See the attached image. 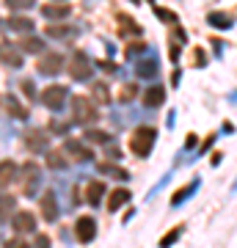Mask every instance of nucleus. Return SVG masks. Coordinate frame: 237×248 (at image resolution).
<instances>
[{"mask_svg":"<svg viewBox=\"0 0 237 248\" xmlns=\"http://www.w3.org/2000/svg\"><path fill=\"white\" fill-rule=\"evenodd\" d=\"M155 141H158V130L149 127V124H143V127H138V130L130 135V149L135 152L138 157H149Z\"/></svg>","mask_w":237,"mask_h":248,"instance_id":"nucleus-1","label":"nucleus"},{"mask_svg":"<svg viewBox=\"0 0 237 248\" xmlns=\"http://www.w3.org/2000/svg\"><path fill=\"white\" fill-rule=\"evenodd\" d=\"M72 122L83 124V127L97 122V110H94L88 97H72Z\"/></svg>","mask_w":237,"mask_h":248,"instance_id":"nucleus-2","label":"nucleus"},{"mask_svg":"<svg viewBox=\"0 0 237 248\" xmlns=\"http://www.w3.org/2000/svg\"><path fill=\"white\" fill-rule=\"evenodd\" d=\"M91 69H94V63H91V58H88L83 50H78V53H72L69 58V75L75 80H88L91 78Z\"/></svg>","mask_w":237,"mask_h":248,"instance_id":"nucleus-3","label":"nucleus"},{"mask_svg":"<svg viewBox=\"0 0 237 248\" xmlns=\"http://www.w3.org/2000/svg\"><path fill=\"white\" fill-rule=\"evenodd\" d=\"M66 86H47L44 89V94H42V102H44V108H50V110H61L63 108V102H66Z\"/></svg>","mask_w":237,"mask_h":248,"instance_id":"nucleus-4","label":"nucleus"},{"mask_svg":"<svg viewBox=\"0 0 237 248\" xmlns=\"http://www.w3.org/2000/svg\"><path fill=\"white\" fill-rule=\"evenodd\" d=\"M75 237L80 243H91V240L97 237V221L91 215H80L78 221H75Z\"/></svg>","mask_w":237,"mask_h":248,"instance_id":"nucleus-5","label":"nucleus"},{"mask_svg":"<svg viewBox=\"0 0 237 248\" xmlns=\"http://www.w3.org/2000/svg\"><path fill=\"white\" fill-rule=\"evenodd\" d=\"M36 69L42 72V75H58V72L63 69V55H58V53H47V55H42V61L36 63Z\"/></svg>","mask_w":237,"mask_h":248,"instance_id":"nucleus-6","label":"nucleus"},{"mask_svg":"<svg viewBox=\"0 0 237 248\" xmlns=\"http://www.w3.org/2000/svg\"><path fill=\"white\" fill-rule=\"evenodd\" d=\"M0 61L6 63V66H11V69H17V66H22V53L17 50V45L3 42L0 45Z\"/></svg>","mask_w":237,"mask_h":248,"instance_id":"nucleus-7","label":"nucleus"},{"mask_svg":"<svg viewBox=\"0 0 237 248\" xmlns=\"http://www.w3.org/2000/svg\"><path fill=\"white\" fill-rule=\"evenodd\" d=\"M63 152H66L72 160H78V163H86V160H91V152L86 149V143H83V141H75V138H69V141L63 143Z\"/></svg>","mask_w":237,"mask_h":248,"instance_id":"nucleus-8","label":"nucleus"},{"mask_svg":"<svg viewBox=\"0 0 237 248\" xmlns=\"http://www.w3.org/2000/svg\"><path fill=\"white\" fill-rule=\"evenodd\" d=\"M135 75H138V78H143V80H155L160 75L158 58H143V61H138V63H135Z\"/></svg>","mask_w":237,"mask_h":248,"instance_id":"nucleus-9","label":"nucleus"},{"mask_svg":"<svg viewBox=\"0 0 237 248\" xmlns=\"http://www.w3.org/2000/svg\"><path fill=\"white\" fill-rule=\"evenodd\" d=\"M25 146L31 152H44V155H47V149H50V146H47V135H44L42 130H28L25 133Z\"/></svg>","mask_w":237,"mask_h":248,"instance_id":"nucleus-10","label":"nucleus"},{"mask_svg":"<svg viewBox=\"0 0 237 248\" xmlns=\"http://www.w3.org/2000/svg\"><path fill=\"white\" fill-rule=\"evenodd\" d=\"M11 226L17 234H25V232H33L36 229V215L33 213H17L11 218Z\"/></svg>","mask_w":237,"mask_h":248,"instance_id":"nucleus-11","label":"nucleus"},{"mask_svg":"<svg viewBox=\"0 0 237 248\" xmlns=\"http://www.w3.org/2000/svg\"><path fill=\"white\" fill-rule=\"evenodd\" d=\"M199 185H202V177H193L188 185L182 187V190H176V193H174V199H171V207H182V204L188 202V199H190L196 190H199Z\"/></svg>","mask_w":237,"mask_h":248,"instance_id":"nucleus-12","label":"nucleus"},{"mask_svg":"<svg viewBox=\"0 0 237 248\" xmlns=\"http://www.w3.org/2000/svg\"><path fill=\"white\" fill-rule=\"evenodd\" d=\"M42 215L47 218V221H55V218H58V202H55L53 190L42 193Z\"/></svg>","mask_w":237,"mask_h":248,"instance_id":"nucleus-13","label":"nucleus"},{"mask_svg":"<svg viewBox=\"0 0 237 248\" xmlns=\"http://www.w3.org/2000/svg\"><path fill=\"white\" fill-rule=\"evenodd\" d=\"M42 14L47 19H66L69 17V6H66V3H44Z\"/></svg>","mask_w":237,"mask_h":248,"instance_id":"nucleus-14","label":"nucleus"},{"mask_svg":"<svg viewBox=\"0 0 237 248\" xmlns=\"http://www.w3.org/2000/svg\"><path fill=\"white\" fill-rule=\"evenodd\" d=\"M166 102V89L163 86H149V91L143 94V105L146 108H160Z\"/></svg>","mask_w":237,"mask_h":248,"instance_id":"nucleus-15","label":"nucleus"},{"mask_svg":"<svg viewBox=\"0 0 237 248\" xmlns=\"http://www.w3.org/2000/svg\"><path fill=\"white\" fill-rule=\"evenodd\" d=\"M44 33L50 36V39H75L78 36V28L75 25H47Z\"/></svg>","mask_w":237,"mask_h":248,"instance_id":"nucleus-16","label":"nucleus"},{"mask_svg":"<svg viewBox=\"0 0 237 248\" xmlns=\"http://www.w3.org/2000/svg\"><path fill=\"white\" fill-rule=\"evenodd\" d=\"M66 166H69V160H66L63 149H47V169H53V171H63Z\"/></svg>","mask_w":237,"mask_h":248,"instance_id":"nucleus-17","label":"nucleus"},{"mask_svg":"<svg viewBox=\"0 0 237 248\" xmlns=\"http://www.w3.org/2000/svg\"><path fill=\"white\" fill-rule=\"evenodd\" d=\"M17 50L19 53H42L44 42L39 39V36H22V39L17 42Z\"/></svg>","mask_w":237,"mask_h":248,"instance_id":"nucleus-18","label":"nucleus"},{"mask_svg":"<svg viewBox=\"0 0 237 248\" xmlns=\"http://www.w3.org/2000/svg\"><path fill=\"white\" fill-rule=\"evenodd\" d=\"M127 202H130V190H127V187H116L113 193H111V199H108V210L116 213V210H122Z\"/></svg>","mask_w":237,"mask_h":248,"instance_id":"nucleus-19","label":"nucleus"},{"mask_svg":"<svg viewBox=\"0 0 237 248\" xmlns=\"http://www.w3.org/2000/svg\"><path fill=\"white\" fill-rule=\"evenodd\" d=\"M14 179H17V163L14 160H3L0 163V187L11 185Z\"/></svg>","mask_w":237,"mask_h":248,"instance_id":"nucleus-20","label":"nucleus"},{"mask_svg":"<svg viewBox=\"0 0 237 248\" xmlns=\"http://www.w3.org/2000/svg\"><path fill=\"white\" fill-rule=\"evenodd\" d=\"M14 207H17V199L9 193H0V223L3 221H9V218H14Z\"/></svg>","mask_w":237,"mask_h":248,"instance_id":"nucleus-21","label":"nucleus"},{"mask_svg":"<svg viewBox=\"0 0 237 248\" xmlns=\"http://www.w3.org/2000/svg\"><path fill=\"white\" fill-rule=\"evenodd\" d=\"M22 174H25V193L31 196L36 190V182H39V166L36 163H25Z\"/></svg>","mask_w":237,"mask_h":248,"instance_id":"nucleus-22","label":"nucleus"},{"mask_svg":"<svg viewBox=\"0 0 237 248\" xmlns=\"http://www.w3.org/2000/svg\"><path fill=\"white\" fill-rule=\"evenodd\" d=\"M188 42V33H185L182 28L179 31H171V61L179 63V50H182V45Z\"/></svg>","mask_w":237,"mask_h":248,"instance_id":"nucleus-23","label":"nucleus"},{"mask_svg":"<svg viewBox=\"0 0 237 248\" xmlns=\"http://www.w3.org/2000/svg\"><path fill=\"white\" fill-rule=\"evenodd\" d=\"M102 196H105V185H102V182H88V187H86V202L91 204V207H97V204L102 202Z\"/></svg>","mask_w":237,"mask_h":248,"instance_id":"nucleus-24","label":"nucleus"},{"mask_svg":"<svg viewBox=\"0 0 237 248\" xmlns=\"http://www.w3.org/2000/svg\"><path fill=\"white\" fill-rule=\"evenodd\" d=\"M207 22H210L212 28H221V31H229V28L235 25V19L229 17V14H221V11H212V14H207Z\"/></svg>","mask_w":237,"mask_h":248,"instance_id":"nucleus-25","label":"nucleus"},{"mask_svg":"<svg viewBox=\"0 0 237 248\" xmlns=\"http://www.w3.org/2000/svg\"><path fill=\"white\" fill-rule=\"evenodd\" d=\"M3 102H6V108H9V113L14 116V119H28V108H22V102H19L14 94H9Z\"/></svg>","mask_w":237,"mask_h":248,"instance_id":"nucleus-26","label":"nucleus"},{"mask_svg":"<svg viewBox=\"0 0 237 248\" xmlns=\"http://www.w3.org/2000/svg\"><path fill=\"white\" fill-rule=\"evenodd\" d=\"M116 19H119V33H122V36H130V33H141V28L135 25V22H132V19L127 17V14H119V17H116Z\"/></svg>","mask_w":237,"mask_h":248,"instance_id":"nucleus-27","label":"nucleus"},{"mask_svg":"<svg viewBox=\"0 0 237 248\" xmlns=\"http://www.w3.org/2000/svg\"><path fill=\"white\" fill-rule=\"evenodd\" d=\"M9 28H14V31H22V33H28V31H33V19H28V17H19V14H14V17H9Z\"/></svg>","mask_w":237,"mask_h":248,"instance_id":"nucleus-28","label":"nucleus"},{"mask_svg":"<svg viewBox=\"0 0 237 248\" xmlns=\"http://www.w3.org/2000/svg\"><path fill=\"white\" fill-rule=\"evenodd\" d=\"M102 174H111V177H116V179H130V174L122 169V166H113V163H99L97 166Z\"/></svg>","mask_w":237,"mask_h":248,"instance_id":"nucleus-29","label":"nucleus"},{"mask_svg":"<svg viewBox=\"0 0 237 248\" xmlns=\"http://www.w3.org/2000/svg\"><path fill=\"white\" fill-rule=\"evenodd\" d=\"M91 91H94V99H97L99 105H108V102H111V91H108V83H94V86H91Z\"/></svg>","mask_w":237,"mask_h":248,"instance_id":"nucleus-30","label":"nucleus"},{"mask_svg":"<svg viewBox=\"0 0 237 248\" xmlns=\"http://www.w3.org/2000/svg\"><path fill=\"white\" fill-rule=\"evenodd\" d=\"M182 232H185V226H182V223H179V226H174V229L168 232L166 237L160 240V248H171V246H174V243H176V240L182 237Z\"/></svg>","mask_w":237,"mask_h":248,"instance_id":"nucleus-31","label":"nucleus"},{"mask_svg":"<svg viewBox=\"0 0 237 248\" xmlns=\"http://www.w3.org/2000/svg\"><path fill=\"white\" fill-rule=\"evenodd\" d=\"M86 141H91V143H111V133H102V130H86Z\"/></svg>","mask_w":237,"mask_h":248,"instance_id":"nucleus-32","label":"nucleus"},{"mask_svg":"<svg viewBox=\"0 0 237 248\" xmlns=\"http://www.w3.org/2000/svg\"><path fill=\"white\" fill-rule=\"evenodd\" d=\"M155 14H158V17L163 19V22H168V25H174L176 19H179V17H176V14H174V11L163 9V6H158V3H155Z\"/></svg>","mask_w":237,"mask_h":248,"instance_id":"nucleus-33","label":"nucleus"},{"mask_svg":"<svg viewBox=\"0 0 237 248\" xmlns=\"http://www.w3.org/2000/svg\"><path fill=\"white\" fill-rule=\"evenodd\" d=\"M135 97H138V89H135L132 83H130V86H124V89L119 91V99H122V102H132Z\"/></svg>","mask_w":237,"mask_h":248,"instance_id":"nucleus-34","label":"nucleus"},{"mask_svg":"<svg viewBox=\"0 0 237 248\" xmlns=\"http://www.w3.org/2000/svg\"><path fill=\"white\" fill-rule=\"evenodd\" d=\"M193 66H199V69L207 66V53H204L202 47H196V50H193Z\"/></svg>","mask_w":237,"mask_h":248,"instance_id":"nucleus-35","label":"nucleus"},{"mask_svg":"<svg viewBox=\"0 0 237 248\" xmlns=\"http://www.w3.org/2000/svg\"><path fill=\"white\" fill-rule=\"evenodd\" d=\"M36 0H6V6L9 9H31Z\"/></svg>","mask_w":237,"mask_h":248,"instance_id":"nucleus-36","label":"nucleus"},{"mask_svg":"<svg viewBox=\"0 0 237 248\" xmlns=\"http://www.w3.org/2000/svg\"><path fill=\"white\" fill-rule=\"evenodd\" d=\"M212 146H215V135H210V138H207V141H204L202 146H199V157H202V155H207V152H210Z\"/></svg>","mask_w":237,"mask_h":248,"instance_id":"nucleus-37","label":"nucleus"},{"mask_svg":"<svg viewBox=\"0 0 237 248\" xmlns=\"http://www.w3.org/2000/svg\"><path fill=\"white\" fill-rule=\"evenodd\" d=\"M141 50H146V45H143V42H135V45L127 47V55H135V53H141Z\"/></svg>","mask_w":237,"mask_h":248,"instance_id":"nucleus-38","label":"nucleus"},{"mask_svg":"<svg viewBox=\"0 0 237 248\" xmlns=\"http://www.w3.org/2000/svg\"><path fill=\"white\" fill-rule=\"evenodd\" d=\"M50 130H53L55 135H63V133H66V124H61V122H53V124H50Z\"/></svg>","mask_w":237,"mask_h":248,"instance_id":"nucleus-39","label":"nucleus"},{"mask_svg":"<svg viewBox=\"0 0 237 248\" xmlns=\"http://www.w3.org/2000/svg\"><path fill=\"white\" fill-rule=\"evenodd\" d=\"M19 86H22V91H25L28 97L33 99V83H31V80H22V83H19Z\"/></svg>","mask_w":237,"mask_h":248,"instance_id":"nucleus-40","label":"nucleus"},{"mask_svg":"<svg viewBox=\"0 0 237 248\" xmlns=\"http://www.w3.org/2000/svg\"><path fill=\"white\" fill-rule=\"evenodd\" d=\"M196 141H199V138H196V135L190 133L188 138H185V149H193V146H196Z\"/></svg>","mask_w":237,"mask_h":248,"instance_id":"nucleus-41","label":"nucleus"},{"mask_svg":"<svg viewBox=\"0 0 237 248\" xmlns=\"http://www.w3.org/2000/svg\"><path fill=\"white\" fill-rule=\"evenodd\" d=\"M9 248H31V246L22 243V240H9Z\"/></svg>","mask_w":237,"mask_h":248,"instance_id":"nucleus-42","label":"nucleus"},{"mask_svg":"<svg viewBox=\"0 0 237 248\" xmlns=\"http://www.w3.org/2000/svg\"><path fill=\"white\" fill-rule=\"evenodd\" d=\"M221 133L232 135V133H235V124H232V122H223V127H221Z\"/></svg>","mask_w":237,"mask_h":248,"instance_id":"nucleus-43","label":"nucleus"},{"mask_svg":"<svg viewBox=\"0 0 237 248\" xmlns=\"http://www.w3.org/2000/svg\"><path fill=\"white\" fill-rule=\"evenodd\" d=\"M179 80H182V72H179V69H174V75H171V83H174L176 89H179Z\"/></svg>","mask_w":237,"mask_h":248,"instance_id":"nucleus-44","label":"nucleus"},{"mask_svg":"<svg viewBox=\"0 0 237 248\" xmlns=\"http://www.w3.org/2000/svg\"><path fill=\"white\" fill-rule=\"evenodd\" d=\"M36 248H50V240L47 237H36Z\"/></svg>","mask_w":237,"mask_h":248,"instance_id":"nucleus-45","label":"nucleus"},{"mask_svg":"<svg viewBox=\"0 0 237 248\" xmlns=\"http://www.w3.org/2000/svg\"><path fill=\"white\" fill-rule=\"evenodd\" d=\"M99 63V66H102V69H105V72H113L116 69V66H113V63H111V61H97Z\"/></svg>","mask_w":237,"mask_h":248,"instance_id":"nucleus-46","label":"nucleus"},{"mask_svg":"<svg viewBox=\"0 0 237 248\" xmlns=\"http://www.w3.org/2000/svg\"><path fill=\"white\" fill-rule=\"evenodd\" d=\"M108 155H111V157H116V160H119V157H122V152H119V149H116V146H113V149H108Z\"/></svg>","mask_w":237,"mask_h":248,"instance_id":"nucleus-47","label":"nucleus"},{"mask_svg":"<svg viewBox=\"0 0 237 248\" xmlns=\"http://www.w3.org/2000/svg\"><path fill=\"white\" fill-rule=\"evenodd\" d=\"M232 193H237V179H235V185H232Z\"/></svg>","mask_w":237,"mask_h":248,"instance_id":"nucleus-48","label":"nucleus"},{"mask_svg":"<svg viewBox=\"0 0 237 248\" xmlns=\"http://www.w3.org/2000/svg\"><path fill=\"white\" fill-rule=\"evenodd\" d=\"M0 105H3V97H0Z\"/></svg>","mask_w":237,"mask_h":248,"instance_id":"nucleus-49","label":"nucleus"}]
</instances>
